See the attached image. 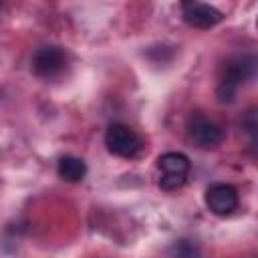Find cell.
<instances>
[{"instance_id": "cell-7", "label": "cell", "mask_w": 258, "mask_h": 258, "mask_svg": "<svg viewBox=\"0 0 258 258\" xmlns=\"http://www.w3.org/2000/svg\"><path fill=\"white\" fill-rule=\"evenodd\" d=\"M206 206L216 216H230L238 208V191L230 183H212L206 189Z\"/></svg>"}, {"instance_id": "cell-5", "label": "cell", "mask_w": 258, "mask_h": 258, "mask_svg": "<svg viewBox=\"0 0 258 258\" xmlns=\"http://www.w3.org/2000/svg\"><path fill=\"white\" fill-rule=\"evenodd\" d=\"M30 69L38 79H56L67 69V52L56 44H44L34 50L30 58Z\"/></svg>"}, {"instance_id": "cell-2", "label": "cell", "mask_w": 258, "mask_h": 258, "mask_svg": "<svg viewBox=\"0 0 258 258\" xmlns=\"http://www.w3.org/2000/svg\"><path fill=\"white\" fill-rule=\"evenodd\" d=\"M185 137L198 149H216L224 141V129L204 113H191L185 123Z\"/></svg>"}, {"instance_id": "cell-6", "label": "cell", "mask_w": 258, "mask_h": 258, "mask_svg": "<svg viewBox=\"0 0 258 258\" xmlns=\"http://www.w3.org/2000/svg\"><path fill=\"white\" fill-rule=\"evenodd\" d=\"M181 16L194 28H212L224 20V14L216 6L198 0L181 2Z\"/></svg>"}, {"instance_id": "cell-3", "label": "cell", "mask_w": 258, "mask_h": 258, "mask_svg": "<svg viewBox=\"0 0 258 258\" xmlns=\"http://www.w3.org/2000/svg\"><path fill=\"white\" fill-rule=\"evenodd\" d=\"M157 169H159V187L165 191H173V189H179L187 181L191 163L187 155L179 151H167L159 155Z\"/></svg>"}, {"instance_id": "cell-4", "label": "cell", "mask_w": 258, "mask_h": 258, "mask_svg": "<svg viewBox=\"0 0 258 258\" xmlns=\"http://www.w3.org/2000/svg\"><path fill=\"white\" fill-rule=\"evenodd\" d=\"M105 145L113 155L123 157V159H133V157L141 155V151L145 147L143 139L131 127H127L123 123H113L107 127Z\"/></svg>"}, {"instance_id": "cell-1", "label": "cell", "mask_w": 258, "mask_h": 258, "mask_svg": "<svg viewBox=\"0 0 258 258\" xmlns=\"http://www.w3.org/2000/svg\"><path fill=\"white\" fill-rule=\"evenodd\" d=\"M254 73H256V58L252 54H240V56L230 58L224 67V73H222L218 89H216L220 103H232L236 99L238 89L246 81H250L254 77Z\"/></svg>"}, {"instance_id": "cell-9", "label": "cell", "mask_w": 258, "mask_h": 258, "mask_svg": "<svg viewBox=\"0 0 258 258\" xmlns=\"http://www.w3.org/2000/svg\"><path fill=\"white\" fill-rule=\"evenodd\" d=\"M169 256L171 258H202V250L194 240L181 238L169 246Z\"/></svg>"}, {"instance_id": "cell-8", "label": "cell", "mask_w": 258, "mask_h": 258, "mask_svg": "<svg viewBox=\"0 0 258 258\" xmlns=\"http://www.w3.org/2000/svg\"><path fill=\"white\" fill-rule=\"evenodd\" d=\"M56 171H58V175H60L64 181L77 183V181H81V179L87 175V163H85L81 157H75V155H62V157L58 159Z\"/></svg>"}, {"instance_id": "cell-10", "label": "cell", "mask_w": 258, "mask_h": 258, "mask_svg": "<svg viewBox=\"0 0 258 258\" xmlns=\"http://www.w3.org/2000/svg\"><path fill=\"white\" fill-rule=\"evenodd\" d=\"M256 127H258V123H256V109H250L244 115V119H242V129L250 135L252 143H256Z\"/></svg>"}]
</instances>
